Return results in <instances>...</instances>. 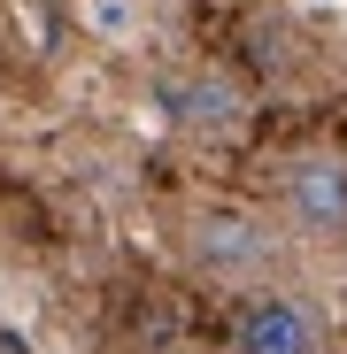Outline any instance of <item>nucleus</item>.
I'll return each mask as SVG.
<instances>
[{
  "instance_id": "2",
  "label": "nucleus",
  "mask_w": 347,
  "mask_h": 354,
  "mask_svg": "<svg viewBox=\"0 0 347 354\" xmlns=\"http://www.w3.org/2000/svg\"><path fill=\"white\" fill-rule=\"evenodd\" d=\"M240 354H317V316L285 292H263L240 316Z\"/></svg>"
},
{
  "instance_id": "5",
  "label": "nucleus",
  "mask_w": 347,
  "mask_h": 354,
  "mask_svg": "<svg viewBox=\"0 0 347 354\" xmlns=\"http://www.w3.org/2000/svg\"><path fill=\"white\" fill-rule=\"evenodd\" d=\"M85 8H93V24H100V31H124V24H132L124 0H85Z\"/></svg>"
},
{
  "instance_id": "3",
  "label": "nucleus",
  "mask_w": 347,
  "mask_h": 354,
  "mask_svg": "<svg viewBox=\"0 0 347 354\" xmlns=\"http://www.w3.org/2000/svg\"><path fill=\"white\" fill-rule=\"evenodd\" d=\"M162 100L178 108V124H193V131H231V124H240V93H231L224 77H186V85H162Z\"/></svg>"
},
{
  "instance_id": "1",
  "label": "nucleus",
  "mask_w": 347,
  "mask_h": 354,
  "mask_svg": "<svg viewBox=\"0 0 347 354\" xmlns=\"http://www.w3.org/2000/svg\"><path fill=\"white\" fill-rule=\"evenodd\" d=\"M285 208H294L309 231H347V162L309 154L285 169Z\"/></svg>"
},
{
  "instance_id": "4",
  "label": "nucleus",
  "mask_w": 347,
  "mask_h": 354,
  "mask_svg": "<svg viewBox=\"0 0 347 354\" xmlns=\"http://www.w3.org/2000/svg\"><path fill=\"white\" fill-rule=\"evenodd\" d=\"M193 254H201L208 270H247V262H263V231H255L247 216H201Z\"/></svg>"
}]
</instances>
